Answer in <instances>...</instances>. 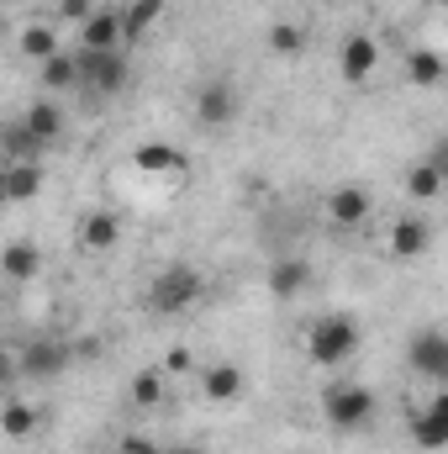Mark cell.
Returning <instances> with one entry per match:
<instances>
[{
    "instance_id": "8",
    "label": "cell",
    "mask_w": 448,
    "mask_h": 454,
    "mask_svg": "<svg viewBox=\"0 0 448 454\" xmlns=\"http://www.w3.org/2000/svg\"><path fill=\"white\" fill-rule=\"evenodd\" d=\"M375 64H380V43H375L369 32H348L343 48H337V74H343L348 85H364V80L375 74Z\"/></svg>"
},
{
    "instance_id": "22",
    "label": "cell",
    "mask_w": 448,
    "mask_h": 454,
    "mask_svg": "<svg viewBox=\"0 0 448 454\" xmlns=\"http://www.w3.org/2000/svg\"><path fill=\"white\" fill-rule=\"evenodd\" d=\"M80 243H85L90 254H112L116 243H121V223H116V212H85V223H80Z\"/></svg>"
},
{
    "instance_id": "16",
    "label": "cell",
    "mask_w": 448,
    "mask_h": 454,
    "mask_svg": "<svg viewBox=\"0 0 448 454\" xmlns=\"http://www.w3.org/2000/svg\"><path fill=\"white\" fill-rule=\"evenodd\" d=\"M264 286H269L274 301H296V296L312 286V264H306V259H274L269 275H264Z\"/></svg>"
},
{
    "instance_id": "35",
    "label": "cell",
    "mask_w": 448,
    "mask_h": 454,
    "mask_svg": "<svg viewBox=\"0 0 448 454\" xmlns=\"http://www.w3.org/2000/svg\"><path fill=\"white\" fill-rule=\"evenodd\" d=\"M0 164H5V159H0Z\"/></svg>"
},
{
    "instance_id": "30",
    "label": "cell",
    "mask_w": 448,
    "mask_h": 454,
    "mask_svg": "<svg viewBox=\"0 0 448 454\" xmlns=\"http://www.w3.org/2000/svg\"><path fill=\"white\" fill-rule=\"evenodd\" d=\"M90 11H96V0H58V16H64V21H74V27H80Z\"/></svg>"
},
{
    "instance_id": "33",
    "label": "cell",
    "mask_w": 448,
    "mask_h": 454,
    "mask_svg": "<svg viewBox=\"0 0 448 454\" xmlns=\"http://www.w3.org/2000/svg\"><path fill=\"white\" fill-rule=\"evenodd\" d=\"M164 454H212V450H201V444H174V450H164Z\"/></svg>"
},
{
    "instance_id": "6",
    "label": "cell",
    "mask_w": 448,
    "mask_h": 454,
    "mask_svg": "<svg viewBox=\"0 0 448 454\" xmlns=\"http://www.w3.org/2000/svg\"><path fill=\"white\" fill-rule=\"evenodd\" d=\"M369 212H375V196H369V185H359V180H343L328 191V223L343 227V232H353V227L369 223Z\"/></svg>"
},
{
    "instance_id": "1",
    "label": "cell",
    "mask_w": 448,
    "mask_h": 454,
    "mask_svg": "<svg viewBox=\"0 0 448 454\" xmlns=\"http://www.w3.org/2000/svg\"><path fill=\"white\" fill-rule=\"evenodd\" d=\"M201 301H206V275H201L196 264H169V270H158L153 286H148V312H153V317H185V312L201 307Z\"/></svg>"
},
{
    "instance_id": "11",
    "label": "cell",
    "mask_w": 448,
    "mask_h": 454,
    "mask_svg": "<svg viewBox=\"0 0 448 454\" xmlns=\"http://www.w3.org/2000/svg\"><path fill=\"white\" fill-rule=\"evenodd\" d=\"M42 191V164L37 159H21V164H0V207H21V201H37Z\"/></svg>"
},
{
    "instance_id": "21",
    "label": "cell",
    "mask_w": 448,
    "mask_h": 454,
    "mask_svg": "<svg viewBox=\"0 0 448 454\" xmlns=\"http://www.w3.org/2000/svg\"><path fill=\"white\" fill-rule=\"evenodd\" d=\"M21 127L48 148V143H58V137H64V106H58V101H32V106L21 112Z\"/></svg>"
},
{
    "instance_id": "4",
    "label": "cell",
    "mask_w": 448,
    "mask_h": 454,
    "mask_svg": "<svg viewBox=\"0 0 448 454\" xmlns=\"http://www.w3.org/2000/svg\"><path fill=\"white\" fill-rule=\"evenodd\" d=\"M322 418L333 423L337 434H353L375 418V391L364 380H343L333 391H322Z\"/></svg>"
},
{
    "instance_id": "26",
    "label": "cell",
    "mask_w": 448,
    "mask_h": 454,
    "mask_svg": "<svg viewBox=\"0 0 448 454\" xmlns=\"http://www.w3.org/2000/svg\"><path fill=\"white\" fill-rule=\"evenodd\" d=\"M269 53L274 59H301L306 53V27L301 21H274L269 27Z\"/></svg>"
},
{
    "instance_id": "2",
    "label": "cell",
    "mask_w": 448,
    "mask_h": 454,
    "mask_svg": "<svg viewBox=\"0 0 448 454\" xmlns=\"http://www.w3.org/2000/svg\"><path fill=\"white\" fill-rule=\"evenodd\" d=\"M359 323L353 317H343V312H322L317 323H312V333H306V354H312V364H348L353 354H359Z\"/></svg>"
},
{
    "instance_id": "10",
    "label": "cell",
    "mask_w": 448,
    "mask_h": 454,
    "mask_svg": "<svg viewBox=\"0 0 448 454\" xmlns=\"http://www.w3.org/2000/svg\"><path fill=\"white\" fill-rule=\"evenodd\" d=\"M406 364L428 380H444L448 375V333L444 328H422L417 339L406 343Z\"/></svg>"
},
{
    "instance_id": "31",
    "label": "cell",
    "mask_w": 448,
    "mask_h": 454,
    "mask_svg": "<svg viewBox=\"0 0 448 454\" xmlns=\"http://www.w3.org/2000/svg\"><path fill=\"white\" fill-rule=\"evenodd\" d=\"M121 454H164V450H158L148 434H127V439H121Z\"/></svg>"
},
{
    "instance_id": "5",
    "label": "cell",
    "mask_w": 448,
    "mask_h": 454,
    "mask_svg": "<svg viewBox=\"0 0 448 454\" xmlns=\"http://www.w3.org/2000/svg\"><path fill=\"white\" fill-rule=\"evenodd\" d=\"M190 112H196V127H206V132H222V127H232V121H237V112H243L237 85H232V80H206V85H196Z\"/></svg>"
},
{
    "instance_id": "24",
    "label": "cell",
    "mask_w": 448,
    "mask_h": 454,
    "mask_svg": "<svg viewBox=\"0 0 448 454\" xmlns=\"http://www.w3.org/2000/svg\"><path fill=\"white\" fill-rule=\"evenodd\" d=\"M42 85L53 90V96H74L80 90V59L74 53H53V59H42Z\"/></svg>"
},
{
    "instance_id": "17",
    "label": "cell",
    "mask_w": 448,
    "mask_h": 454,
    "mask_svg": "<svg viewBox=\"0 0 448 454\" xmlns=\"http://www.w3.org/2000/svg\"><path fill=\"white\" fill-rule=\"evenodd\" d=\"M37 428H42V412H37L27 396H11V402L0 407V439L27 444V439H37Z\"/></svg>"
},
{
    "instance_id": "13",
    "label": "cell",
    "mask_w": 448,
    "mask_h": 454,
    "mask_svg": "<svg viewBox=\"0 0 448 454\" xmlns=\"http://www.w3.org/2000/svg\"><path fill=\"white\" fill-rule=\"evenodd\" d=\"M412 439H417V450L438 454L448 444V396H433L422 412H412Z\"/></svg>"
},
{
    "instance_id": "32",
    "label": "cell",
    "mask_w": 448,
    "mask_h": 454,
    "mask_svg": "<svg viewBox=\"0 0 448 454\" xmlns=\"http://www.w3.org/2000/svg\"><path fill=\"white\" fill-rule=\"evenodd\" d=\"M11 380H16V359H11V354H0V391H5Z\"/></svg>"
},
{
    "instance_id": "14",
    "label": "cell",
    "mask_w": 448,
    "mask_h": 454,
    "mask_svg": "<svg viewBox=\"0 0 448 454\" xmlns=\"http://www.w3.org/2000/svg\"><path fill=\"white\" fill-rule=\"evenodd\" d=\"M0 275L16 280V286L37 280V275H42V248H37L32 238H11V243L0 248Z\"/></svg>"
},
{
    "instance_id": "34",
    "label": "cell",
    "mask_w": 448,
    "mask_h": 454,
    "mask_svg": "<svg viewBox=\"0 0 448 454\" xmlns=\"http://www.w3.org/2000/svg\"><path fill=\"white\" fill-rule=\"evenodd\" d=\"M0 43H5V16H0Z\"/></svg>"
},
{
    "instance_id": "15",
    "label": "cell",
    "mask_w": 448,
    "mask_h": 454,
    "mask_svg": "<svg viewBox=\"0 0 448 454\" xmlns=\"http://www.w3.org/2000/svg\"><path fill=\"white\" fill-rule=\"evenodd\" d=\"M132 169H143V175H153V180H169V175H185L190 159H185L174 143H143V148L132 153Z\"/></svg>"
},
{
    "instance_id": "27",
    "label": "cell",
    "mask_w": 448,
    "mask_h": 454,
    "mask_svg": "<svg viewBox=\"0 0 448 454\" xmlns=\"http://www.w3.org/2000/svg\"><path fill=\"white\" fill-rule=\"evenodd\" d=\"M164 380H169V375H164L158 364H143V370L132 375V386H127V391H132V407H158V402H164Z\"/></svg>"
},
{
    "instance_id": "3",
    "label": "cell",
    "mask_w": 448,
    "mask_h": 454,
    "mask_svg": "<svg viewBox=\"0 0 448 454\" xmlns=\"http://www.w3.org/2000/svg\"><path fill=\"white\" fill-rule=\"evenodd\" d=\"M74 59H80V90H90V96H121L132 85L127 48H112V53H80L74 48Z\"/></svg>"
},
{
    "instance_id": "29",
    "label": "cell",
    "mask_w": 448,
    "mask_h": 454,
    "mask_svg": "<svg viewBox=\"0 0 448 454\" xmlns=\"http://www.w3.org/2000/svg\"><path fill=\"white\" fill-rule=\"evenodd\" d=\"M190 364H196V354H190V348H185V343H174V348H169V354H164V375H185V370H190Z\"/></svg>"
},
{
    "instance_id": "7",
    "label": "cell",
    "mask_w": 448,
    "mask_h": 454,
    "mask_svg": "<svg viewBox=\"0 0 448 454\" xmlns=\"http://www.w3.org/2000/svg\"><path fill=\"white\" fill-rule=\"evenodd\" d=\"M69 359H74V348L58 339H37L27 343L21 354H16V375H27V380H53V375H64L69 370Z\"/></svg>"
},
{
    "instance_id": "12",
    "label": "cell",
    "mask_w": 448,
    "mask_h": 454,
    "mask_svg": "<svg viewBox=\"0 0 448 454\" xmlns=\"http://www.w3.org/2000/svg\"><path fill=\"white\" fill-rule=\"evenodd\" d=\"M243 391H248V375H243L237 364L217 359V364L201 370V396H206L212 407H232V402H243Z\"/></svg>"
},
{
    "instance_id": "19",
    "label": "cell",
    "mask_w": 448,
    "mask_h": 454,
    "mask_svg": "<svg viewBox=\"0 0 448 454\" xmlns=\"http://www.w3.org/2000/svg\"><path fill=\"white\" fill-rule=\"evenodd\" d=\"M164 16V0H127L121 5V48H137Z\"/></svg>"
},
{
    "instance_id": "20",
    "label": "cell",
    "mask_w": 448,
    "mask_h": 454,
    "mask_svg": "<svg viewBox=\"0 0 448 454\" xmlns=\"http://www.w3.org/2000/svg\"><path fill=\"white\" fill-rule=\"evenodd\" d=\"M428 243H433V223H422V217H401L390 227V254L396 259H422Z\"/></svg>"
},
{
    "instance_id": "25",
    "label": "cell",
    "mask_w": 448,
    "mask_h": 454,
    "mask_svg": "<svg viewBox=\"0 0 448 454\" xmlns=\"http://www.w3.org/2000/svg\"><path fill=\"white\" fill-rule=\"evenodd\" d=\"M42 153V143L21 127V116H11V121H0V159L5 164H21V159H37Z\"/></svg>"
},
{
    "instance_id": "18",
    "label": "cell",
    "mask_w": 448,
    "mask_h": 454,
    "mask_svg": "<svg viewBox=\"0 0 448 454\" xmlns=\"http://www.w3.org/2000/svg\"><path fill=\"white\" fill-rule=\"evenodd\" d=\"M444 180H448V159H444V148H438L433 159H422V164L406 169V196H412V201H438Z\"/></svg>"
},
{
    "instance_id": "28",
    "label": "cell",
    "mask_w": 448,
    "mask_h": 454,
    "mask_svg": "<svg viewBox=\"0 0 448 454\" xmlns=\"http://www.w3.org/2000/svg\"><path fill=\"white\" fill-rule=\"evenodd\" d=\"M53 53H58V32L42 27V21H32V27L21 32V59H37V64H42V59H53Z\"/></svg>"
},
{
    "instance_id": "9",
    "label": "cell",
    "mask_w": 448,
    "mask_h": 454,
    "mask_svg": "<svg viewBox=\"0 0 448 454\" xmlns=\"http://www.w3.org/2000/svg\"><path fill=\"white\" fill-rule=\"evenodd\" d=\"M121 48V5H96L80 21V53H112Z\"/></svg>"
},
{
    "instance_id": "23",
    "label": "cell",
    "mask_w": 448,
    "mask_h": 454,
    "mask_svg": "<svg viewBox=\"0 0 448 454\" xmlns=\"http://www.w3.org/2000/svg\"><path fill=\"white\" fill-rule=\"evenodd\" d=\"M444 74H448V59L438 48H412V53H406V80H412V85L433 90V85H444Z\"/></svg>"
}]
</instances>
